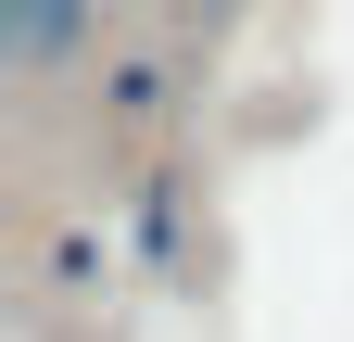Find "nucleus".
<instances>
[{"instance_id": "nucleus-1", "label": "nucleus", "mask_w": 354, "mask_h": 342, "mask_svg": "<svg viewBox=\"0 0 354 342\" xmlns=\"http://www.w3.org/2000/svg\"><path fill=\"white\" fill-rule=\"evenodd\" d=\"M76 38H88V0H13V13H0V51H13L26 76H51Z\"/></svg>"}]
</instances>
